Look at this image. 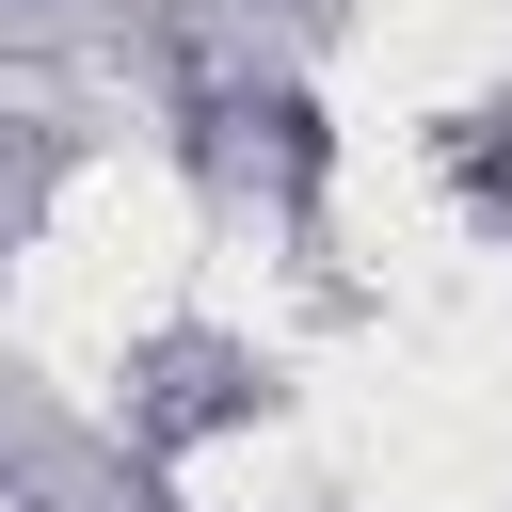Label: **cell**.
I'll use <instances>...</instances> for the list:
<instances>
[{"instance_id":"cell-2","label":"cell","mask_w":512,"mask_h":512,"mask_svg":"<svg viewBox=\"0 0 512 512\" xmlns=\"http://www.w3.org/2000/svg\"><path fill=\"white\" fill-rule=\"evenodd\" d=\"M176 496L192 512H320L336 496V448H320V416H256V432H208L176 464Z\"/></svg>"},{"instance_id":"cell-3","label":"cell","mask_w":512,"mask_h":512,"mask_svg":"<svg viewBox=\"0 0 512 512\" xmlns=\"http://www.w3.org/2000/svg\"><path fill=\"white\" fill-rule=\"evenodd\" d=\"M368 48L400 96H464L512 64V0H368Z\"/></svg>"},{"instance_id":"cell-1","label":"cell","mask_w":512,"mask_h":512,"mask_svg":"<svg viewBox=\"0 0 512 512\" xmlns=\"http://www.w3.org/2000/svg\"><path fill=\"white\" fill-rule=\"evenodd\" d=\"M320 448H336V480L368 496V512H496L512 496V400L480 384V368H448L416 320L384 336V352H352V368H320Z\"/></svg>"}]
</instances>
